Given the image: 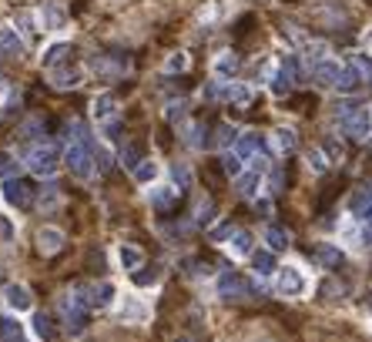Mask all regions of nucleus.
Wrapping results in <instances>:
<instances>
[{"label": "nucleus", "instance_id": "obj_26", "mask_svg": "<svg viewBox=\"0 0 372 342\" xmlns=\"http://www.w3.org/2000/svg\"><path fill=\"white\" fill-rule=\"evenodd\" d=\"M265 242H268V248H272V252H282L285 245H288V232H285V228H278V225H268V228H265Z\"/></svg>", "mask_w": 372, "mask_h": 342}, {"label": "nucleus", "instance_id": "obj_36", "mask_svg": "<svg viewBox=\"0 0 372 342\" xmlns=\"http://www.w3.org/2000/svg\"><path fill=\"white\" fill-rule=\"evenodd\" d=\"M185 67H188L185 54H171V57H168V64H164V71H168V74H175V71H185Z\"/></svg>", "mask_w": 372, "mask_h": 342}, {"label": "nucleus", "instance_id": "obj_30", "mask_svg": "<svg viewBox=\"0 0 372 342\" xmlns=\"http://www.w3.org/2000/svg\"><path fill=\"white\" fill-rule=\"evenodd\" d=\"M34 332H37V336H41L44 342H54V339H57L54 322L47 319V316H34Z\"/></svg>", "mask_w": 372, "mask_h": 342}, {"label": "nucleus", "instance_id": "obj_14", "mask_svg": "<svg viewBox=\"0 0 372 342\" xmlns=\"http://www.w3.org/2000/svg\"><path fill=\"white\" fill-rule=\"evenodd\" d=\"M24 54V41L17 37L14 27H0V57H21Z\"/></svg>", "mask_w": 372, "mask_h": 342}, {"label": "nucleus", "instance_id": "obj_3", "mask_svg": "<svg viewBox=\"0 0 372 342\" xmlns=\"http://www.w3.org/2000/svg\"><path fill=\"white\" fill-rule=\"evenodd\" d=\"M372 74V67L362 61V57H356L352 64H346L342 67V74H339V81H336V88L342 91V94H356V91L366 84V78Z\"/></svg>", "mask_w": 372, "mask_h": 342}, {"label": "nucleus", "instance_id": "obj_2", "mask_svg": "<svg viewBox=\"0 0 372 342\" xmlns=\"http://www.w3.org/2000/svg\"><path fill=\"white\" fill-rule=\"evenodd\" d=\"M342 131L352 138H369L372 134V111L369 108H346L339 114Z\"/></svg>", "mask_w": 372, "mask_h": 342}, {"label": "nucleus", "instance_id": "obj_12", "mask_svg": "<svg viewBox=\"0 0 372 342\" xmlns=\"http://www.w3.org/2000/svg\"><path fill=\"white\" fill-rule=\"evenodd\" d=\"M61 245H64V232H61V228H54V225H47V228H41V232H37V248H41L44 255L61 252Z\"/></svg>", "mask_w": 372, "mask_h": 342}, {"label": "nucleus", "instance_id": "obj_46", "mask_svg": "<svg viewBox=\"0 0 372 342\" xmlns=\"http://www.w3.org/2000/svg\"><path fill=\"white\" fill-rule=\"evenodd\" d=\"M175 342H191V339H188V336H181V339H175Z\"/></svg>", "mask_w": 372, "mask_h": 342}, {"label": "nucleus", "instance_id": "obj_6", "mask_svg": "<svg viewBox=\"0 0 372 342\" xmlns=\"http://www.w3.org/2000/svg\"><path fill=\"white\" fill-rule=\"evenodd\" d=\"M67 168L74 171L77 178H88L91 175V155H88V144L81 141V138H74V141L67 144V155H64Z\"/></svg>", "mask_w": 372, "mask_h": 342}, {"label": "nucleus", "instance_id": "obj_27", "mask_svg": "<svg viewBox=\"0 0 372 342\" xmlns=\"http://www.w3.org/2000/svg\"><path fill=\"white\" fill-rule=\"evenodd\" d=\"M272 144H275V151L288 155V151L296 148V131H288V128H278V131L272 134Z\"/></svg>", "mask_w": 372, "mask_h": 342}, {"label": "nucleus", "instance_id": "obj_44", "mask_svg": "<svg viewBox=\"0 0 372 342\" xmlns=\"http://www.w3.org/2000/svg\"><path fill=\"white\" fill-rule=\"evenodd\" d=\"M108 165H111V155H108V151H98V168L104 171Z\"/></svg>", "mask_w": 372, "mask_h": 342}, {"label": "nucleus", "instance_id": "obj_28", "mask_svg": "<svg viewBox=\"0 0 372 342\" xmlns=\"http://www.w3.org/2000/svg\"><path fill=\"white\" fill-rule=\"evenodd\" d=\"M316 258L326 265V268H336V265L342 262V252L336 248V245H318V248H316Z\"/></svg>", "mask_w": 372, "mask_h": 342}, {"label": "nucleus", "instance_id": "obj_15", "mask_svg": "<svg viewBox=\"0 0 372 342\" xmlns=\"http://www.w3.org/2000/svg\"><path fill=\"white\" fill-rule=\"evenodd\" d=\"M118 316H121V319H124V322H144V316H148V306H144L141 298L124 296V302H121Z\"/></svg>", "mask_w": 372, "mask_h": 342}, {"label": "nucleus", "instance_id": "obj_9", "mask_svg": "<svg viewBox=\"0 0 372 342\" xmlns=\"http://www.w3.org/2000/svg\"><path fill=\"white\" fill-rule=\"evenodd\" d=\"M71 61H74V47L64 44V41H57V44H51L44 51V67L47 71H54V67H61V64H71Z\"/></svg>", "mask_w": 372, "mask_h": 342}, {"label": "nucleus", "instance_id": "obj_37", "mask_svg": "<svg viewBox=\"0 0 372 342\" xmlns=\"http://www.w3.org/2000/svg\"><path fill=\"white\" fill-rule=\"evenodd\" d=\"M171 175H175V185L178 188H188V181H191V171H188L185 165H175V168H171Z\"/></svg>", "mask_w": 372, "mask_h": 342}, {"label": "nucleus", "instance_id": "obj_18", "mask_svg": "<svg viewBox=\"0 0 372 342\" xmlns=\"http://www.w3.org/2000/svg\"><path fill=\"white\" fill-rule=\"evenodd\" d=\"M258 151H262V138H258V134H241L238 141H235V155H238L241 161L255 158Z\"/></svg>", "mask_w": 372, "mask_h": 342}, {"label": "nucleus", "instance_id": "obj_7", "mask_svg": "<svg viewBox=\"0 0 372 342\" xmlns=\"http://www.w3.org/2000/svg\"><path fill=\"white\" fill-rule=\"evenodd\" d=\"M4 302H7L14 312H31V309H34L31 288L21 286V282H11V286L4 288Z\"/></svg>", "mask_w": 372, "mask_h": 342}, {"label": "nucleus", "instance_id": "obj_31", "mask_svg": "<svg viewBox=\"0 0 372 342\" xmlns=\"http://www.w3.org/2000/svg\"><path fill=\"white\" fill-rule=\"evenodd\" d=\"M225 98H228L231 104H238V108H245V104H252V88H245V84H231Z\"/></svg>", "mask_w": 372, "mask_h": 342}, {"label": "nucleus", "instance_id": "obj_35", "mask_svg": "<svg viewBox=\"0 0 372 342\" xmlns=\"http://www.w3.org/2000/svg\"><path fill=\"white\" fill-rule=\"evenodd\" d=\"M124 165L131 168V171L141 165V151H138V144H128V148H124Z\"/></svg>", "mask_w": 372, "mask_h": 342}, {"label": "nucleus", "instance_id": "obj_40", "mask_svg": "<svg viewBox=\"0 0 372 342\" xmlns=\"http://www.w3.org/2000/svg\"><path fill=\"white\" fill-rule=\"evenodd\" d=\"M225 171H228V175H235V178L241 175V158L235 155V151H231V155H225Z\"/></svg>", "mask_w": 372, "mask_h": 342}, {"label": "nucleus", "instance_id": "obj_29", "mask_svg": "<svg viewBox=\"0 0 372 342\" xmlns=\"http://www.w3.org/2000/svg\"><path fill=\"white\" fill-rule=\"evenodd\" d=\"M228 248L235 255H252V235H248V232H235L228 238Z\"/></svg>", "mask_w": 372, "mask_h": 342}, {"label": "nucleus", "instance_id": "obj_39", "mask_svg": "<svg viewBox=\"0 0 372 342\" xmlns=\"http://www.w3.org/2000/svg\"><path fill=\"white\" fill-rule=\"evenodd\" d=\"M306 51H308V61H316V64H318V61H326V54H328V47L318 44V41H316V44H308Z\"/></svg>", "mask_w": 372, "mask_h": 342}, {"label": "nucleus", "instance_id": "obj_43", "mask_svg": "<svg viewBox=\"0 0 372 342\" xmlns=\"http://www.w3.org/2000/svg\"><path fill=\"white\" fill-rule=\"evenodd\" d=\"M198 221H201V225L211 221V201H201V205H198Z\"/></svg>", "mask_w": 372, "mask_h": 342}, {"label": "nucleus", "instance_id": "obj_38", "mask_svg": "<svg viewBox=\"0 0 372 342\" xmlns=\"http://www.w3.org/2000/svg\"><path fill=\"white\" fill-rule=\"evenodd\" d=\"M308 165H312V171H326V168H328V158L322 155V151H308Z\"/></svg>", "mask_w": 372, "mask_h": 342}, {"label": "nucleus", "instance_id": "obj_4", "mask_svg": "<svg viewBox=\"0 0 372 342\" xmlns=\"http://www.w3.org/2000/svg\"><path fill=\"white\" fill-rule=\"evenodd\" d=\"M27 168H31L34 175L51 178L57 171V151H54V148H47V144L31 148V155H27Z\"/></svg>", "mask_w": 372, "mask_h": 342}, {"label": "nucleus", "instance_id": "obj_24", "mask_svg": "<svg viewBox=\"0 0 372 342\" xmlns=\"http://www.w3.org/2000/svg\"><path fill=\"white\" fill-rule=\"evenodd\" d=\"M0 342H27L17 319H0Z\"/></svg>", "mask_w": 372, "mask_h": 342}, {"label": "nucleus", "instance_id": "obj_10", "mask_svg": "<svg viewBox=\"0 0 372 342\" xmlns=\"http://www.w3.org/2000/svg\"><path fill=\"white\" fill-rule=\"evenodd\" d=\"M67 21L64 7L57 4V0H44V7H41V24H44V31H61Z\"/></svg>", "mask_w": 372, "mask_h": 342}, {"label": "nucleus", "instance_id": "obj_21", "mask_svg": "<svg viewBox=\"0 0 372 342\" xmlns=\"http://www.w3.org/2000/svg\"><path fill=\"white\" fill-rule=\"evenodd\" d=\"M252 268H255V276H272L275 268V255H272V248H265V252H252Z\"/></svg>", "mask_w": 372, "mask_h": 342}, {"label": "nucleus", "instance_id": "obj_33", "mask_svg": "<svg viewBox=\"0 0 372 342\" xmlns=\"http://www.w3.org/2000/svg\"><path fill=\"white\" fill-rule=\"evenodd\" d=\"M238 138H235V128L231 124H221L218 131H215V138H211V144H218V148H228V144H235Z\"/></svg>", "mask_w": 372, "mask_h": 342}, {"label": "nucleus", "instance_id": "obj_34", "mask_svg": "<svg viewBox=\"0 0 372 342\" xmlns=\"http://www.w3.org/2000/svg\"><path fill=\"white\" fill-rule=\"evenodd\" d=\"M14 171H17V158L11 151H0V178H14Z\"/></svg>", "mask_w": 372, "mask_h": 342}, {"label": "nucleus", "instance_id": "obj_42", "mask_svg": "<svg viewBox=\"0 0 372 342\" xmlns=\"http://www.w3.org/2000/svg\"><path fill=\"white\" fill-rule=\"evenodd\" d=\"M231 235H235L231 225H218V228H211V238H215V242H225V238H231Z\"/></svg>", "mask_w": 372, "mask_h": 342}, {"label": "nucleus", "instance_id": "obj_19", "mask_svg": "<svg viewBox=\"0 0 372 342\" xmlns=\"http://www.w3.org/2000/svg\"><path fill=\"white\" fill-rule=\"evenodd\" d=\"M114 114H118V101H114V94H101V98H94V118H98V124H108Z\"/></svg>", "mask_w": 372, "mask_h": 342}, {"label": "nucleus", "instance_id": "obj_20", "mask_svg": "<svg viewBox=\"0 0 372 342\" xmlns=\"http://www.w3.org/2000/svg\"><path fill=\"white\" fill-rule=\"evenodd\" d=\"M258 188H262V168L238 175V191L245 195V198H255V195H258Z\"/></svg>", "mask_w": 372, "mask_h": 342}, {"label": "nucleus", "instance_id": "obj_23", "mask_svg": "<svg viewBox=\"0 0 372 342\" xmlns=\"http://www.w3.org/2000/svg\"><path fill=\"white\" fill-rule=\"evenodd\" d=\"M215 74H218V78H231V74H238V57L231 54V51L218 54V57H215Z\"/></svg>", "mask_w": 372, "mask_h": 342}, {"label": "nucleus", "instance_id": "obj_41", "mask_svg": "<svg viewBox=\"0 0 372 342\" xmlns=\"http://www.w3.org/2000/svg\"><path fill=\"white\" fill-rule=\"evenodd\" d=\"M134 282H138V286H151V282H158V268H151V272H138V268H134Z\"/></svg>", "mask_w": 372, "mask_h": 342}, {"label": "nucleus", "instance_id": "obj_22", "mask_svg": "<svg viewBox=\"0 0 372 342\" xmlns=\"http://www.w3.org/2000/svg\"><path fill=\"white\" fill-rule=\"evenodd\" d=\"M118 258H121V265H124L128 272H134V268H141L144 252L138 248V245H121V248H118Z\"/></svg>", "mask_w": 372, "mask_h": 342}, {"label": "nucleus", "instance_id": "obj_17", "mask_svg": "<svg viewBox=\"0 0 372 342\" xmlns=\"http://www.w3.org/2000/svg\"><path fill=\"white\" fill-rule=\"evenodd\" d=\"M339 74H342V67L336 64V61H318L316 64V81L322 84V88H336V81H339Z\"/></svg>", "mask_w": 372, "mask_h": 342}, {"label": "nucleus", "instance_id": "obj_45", "mask_svg": "<svg viewBox=\"0 0 372 342\" xmlns=\"http://www.w3.org/2000/svg\"><path fill=\"white\" fill-rule=\"evenodd\" d=\"M362 44H366V51H369V54H372V27H369V31H366V37H362Z\"/></svg>", "mask_w": 372, "mask_h": 342}, {"label": "nucleus", "instance_id": "obj_8", "mask_svg": "<svg viewBox=\"0 0 372 342\" xmlns=\"http://www.w3.org/2000/svg\"><path fill=\"white\" fill-rule=\"evenodd\" d=\"M4 201H7L11 208H27V205H31V185L7 178V185H4Z\"/></svg>", "mask_w": 372, "mask_h": 342}, {"label": "nucleus", "instance_id": "obj_32", "mask_svg": "<svg viewBox=\"0 0 372 342\" xmlns=\"http://www.w3.org/2000/svg\"><path fill=\"white\" fill-rule=\"evenodd\" d=\"M154 178H158V165H154V161H141V165L134 168V181H141V185H151Z\"/></svg>", "mask_w": 372, "mask_h": 342}, {"label": "nucleus", "instance_id": "obj_25", "mask_svg": "<svg viewBox=\"0 0 372 342\" xmlns=\"http://www.w3.org/2000/svg\"><path fill=\"white\" fill-rule=\"evenodd\" d=\"M178 191H181V188H175V185H158V188L151 191V205H154V208H164V205H171Z\"/></svg>", "mask_w": 372, "mask_h": 342}, {"label": "nucleus", "instance_id": "obj_16", "mask_svg": "<svg viewBox=\"0 0 372 342\" xmlns=\"http://www.w3.org/2000/svg\"><path fill=\"white\" fill-rule=\"evenodd\" d=\"M88 302L91 309H104L114 302V286L111 282H98V286H88Z\"/></svg>", "mask_w": 372, "mask_h": 342}, {"label": "nucleus", "instance_id": "obj_13", "mask_svg": "<svg viewBox=\"0 0 372 342\" xmlns=\"http://www.w3.org/2000/svg\"><path fill=\"white\" fill-rule=\"evenodd\" d=\"M349 215H356V218H372V185L359 188L349 198Z\"/></svg>", "mask_w": 372, "mask_h": 342}, {"label": "nucleus", "instance_id": "obj_11", "mask_svg": "<svg viewBox=\"0 0 372 342\" xmlns=\"http://www.w3.org/2000/svg\"><path fill=\"white\" fill-rule=\"evenodd\" d=\"M292 78H296V61L292 57H285V64L275 71V78H272V94H288L292 91Z\"/></svg>", "mask_w": 372, "mask_h": 342}, {"label": "nucleus", "instance_id": "obj_5", "mask_svg": "<svg viewBox=\"0 0 372 342\" xmlns=\"http://www.w3.org/2000/svg\"><path fill=\"white\" fill-rule=\"evenodd\" d=\"M215 288H218V296H225V298L252 296V282H248L245 276H238V272H221L218 282H215Z\"/></svg>", "mask_w": 372, "mask_h": 342}, {"label": "nucleus", "instance_id": "obj_1", "mask_svg": "<svg viewBox=\"0 0 372 342\" xmlns=\"http://www.w3.org/2000/svg\"><path fill=\"white\" fill-rule=\"evenodd\" d=\"M275 288H278V296H285V298H298L308 292V276L298 265H282V268H278V278H275Z\"/></svg>", "mask_w": 372, "mask_h": 342}]
</instances>
